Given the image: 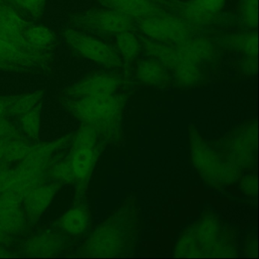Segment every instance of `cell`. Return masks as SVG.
I'll return each mask as SVG.
<instances>
[{
    "label": "cell",
    "mask_w": 259,
    "mask_h": 259,
    "mask_svg": "<svg viewBox=\"0 0 259 259\" xmlns=\"http://www.w3.org/2000/svg\"><path fill=\"white\" fill-rule=\"evenodd\" d=\"M236 252L232 235L218 218L210 214L188 228L176 248L179 257H224Z\"/></svg>",
    "instance_id": "cell-1"
},
{
    "label": "cell",
    "mask_w": 259,
    "mask_h": 259,
    "mask_svg": "<svg viewBox=\"0 0 259 259\" xmlns=\"http://www.w3.org/2000/svg\"><path fill=\"white\" fill-rule=\"evenodd\" d=\"M65 105L83 124L100 135L113 134L119 126L125 105V97L119 93L69 98Z\"/></svg>",
    "instance_id": "cell-2"
},
{
    "label": "cell",
    "mask_w": 259,
    "mask_h": 259,
    "mask_svg": "<svg viewBox=\"0 0 259 259\" xmlns=\"http://www.w3.org/2000/svg\"><path fill=\"white\" fill-rule=\"evenodd\" d=\"M133 210H118L91 235L84 245V252L96 257H110L125 252L133 241Z\"/></svg>",
    "instance_id": "cell-3"
},
{
    "label": "cell",
    "mask_w": 259,
    "mask_h": 259,
    "mask_svg": "<svg viewBox=\"0 0 259 259\" xmlns=\"http://www.w3.org/2000/svg\"><path fill=\"white\" fill-rule=\"evenodd\" d=\"M191 139L192 160L204 180L215 187H224L236 180L239 169L225 155L213 149L198 135Z\"/></svg>",
    "instance_id": "cell-4"
},
{
    "label": "cell",
    "mask_w": 259,
    "mask_h": 259,
    "mask_svg": "<svg viewBox=\"0 0 259 259\" xmlns=\"http://www.w3.org/2000/svg\"><path fill=\"white\" fill-rule=\"evenodd\" d=\"M140 40L147 54L172 72L178 85L192 87L202 79L201 67L192 63L177 45H164L143 36L140 37Z\"/></svg>",
    "instance_id": "cell-5"
},
{
    "label": "cell",
    "mask_w": 259,
    "mask_h": 259,
    "mask_svg": "<svg viewBox=\"0 0 259 259\" xmlns=\"http://www.w3.org/2000/svg\"><path fill=\"white\" fill-rule=\"evenodd\" d=\"M143 37L167 45H177L192 38L194 30L180 16L166 13L136 21Z\"/></svg>",
    "instance_id": "cell-6"
},
{
    "label": "cell",
    "mask_w": 259,
    "mask_h": 259,
    "mask_svg": "<svg viewBox=\"0 0 259 259\" xmlns=\"http://www.w3.org/2000/svg\"><path fill=\"white\" fill-rule=\"evenodd\" d=\"M133 18L111 9L89 10L72 15L69 23L80 30L98 34H116L136 29Z\"/></svg>",
    "instance_id": "cell-7"
},
{
    "label": "cell",
    "mask_w": 259,
    "mask_h": 259,
    "mask_svg": "<svg viewBox=\"0 0 259 259\" xmlns=\"http://www.w3.org/2000/svg\"><path fill=\"white\" fill-rule=\"evenodd\" d=\"M63 37L75 54L108 69L122 66L119 54L111 46L84 33L72 28L63 31Z\"/></svg>",
    "instance_id": "cell-8"
},
{
    "label": "cell",
    "mask_w": 259,
    "mask_h": 259,
    "mask_svg": "<svg viewBox=\"0 0 259 259\" xmlns=\"http://www.w3.org/2000/svg\"><path fill=\"white\" fill-rule=\"evenodd\" d=\"M226 157L238 169L252 167L256 151V126L251 123L241 126L229 139Z\"/></svg>",
    "instance_id": "cell-9"
},
{
    "label": "cell",
    "mask_w": 259,
    "mask_h": 259,
    "mask_svg": "<svg viewBox=\"0 0 259 259\" xmlns=\"http://www.w3.org/2000/svg\"><path fill=\"white\" fill-rule=\"evenodd\" d=\"M99 141L89 143H72V151L67 160L73 174L74 183L84 188L90 180L99 156Z\"/></svg>",
    "instance_id": "cell-10"
},
{
    "label": "cell",
    "mask_w": 259,
    "mask_h": 259,
    "mask_svg": "<svg viewBox=\"0 0 259 259\" xmlns=\"http://www.w3.org/2000/svg\"><path fill=\"white\" fill-rule=\"evenodd\" d=\"M123 81L117 75L99 73L90 75L65 91L70 98H80L97 95L118 93Z\"/></svg>",
    "instance_id": "cell-11"
},
{
    "label": "cell",
    "mask_w": 259,
    "mask_h": 259,
    "mask_svg": "<svg viewBox=\"0 0 259 259\" xmlns=\"http://www.w3.org/2000/svg\"><path fill=\"white\" fill-rule=\"evenodd\" d=\"M166 0H98L108 9L133 18L135 20L166 13Z\"/></svg>",
    "instance_id": "cell-12"
},
{
    "label": "cell",
    "mask_w": 259,
    "mask_h": 259,
    "mask_svg": "<svg viewBox=\"0 0 259 259\" xmlns=\"http://www.w3.org/2000/svg\"><path fill=\"white\" fill-rule=\"evenodd\" d=\"M22 198L11 195H0V230L11 236L22 232L27 218L22 208Z\"/></svg>",
    "instance_id": "cell-13"
},
{
    "label": "cell",
    "mask_w": 259,
    "mask_h": 259,
    "mask_svg": "<svg viewBox=\"0 0 259 259\" xmlns=\"http://www.w3.org/2000/svg\"><path fill=\"white\" fill-rule=\"evenodd\" d=\"M60 185L59 183L42 184L31 189L22 201L24 212L30 222L37 221L54 201Z\"/></svg>",
    "instance_id": "cell-14"
},
{
    "label": "cell",
    "mask_w": 259,
    "mask_h": 259,
    "mask_svg": "<svg viewBox=\"0 0 259 259\" xmlns=\"http://www.w3.org/2000/svg\"><path fill=\"white\" fill-rule=\"evenodd\" d=\"M224 45L242 53L246 57L245 68L254 72L257 68V37L256 33L236 34L224 40Z\"/></svg>",
    "instance_id": "cell-15"
},
{
    "label": "cell",
    "mask_w": 259,
    "mask_h": 259,
    "mask_svg": "<svg viewBox=\"0 0 259 259\" xmlns=\"http://www.w3.org/2000/svg\"><path fill=\"white\" fill-rule=\"evenodd\" d=\"M90 213L84 205L75 206L69 209L60 220V226L63 231L71 236L82 235L89 228Z\"/></svg>",
    "instance_id": "cell-16"
},
{
    "label": "cell",
    "mask_w": 259,
    "mask_h": 259,
    "mask_svg": "<svg viewBox=\"0 0 259 259\" xmlns=\"http://www.w3.org/2000/svg\"><path fill=\"white\" fill-rule=\"evenodd\" d=\"M136 77L140 82L150 86H163L169 82L166 69L155 59L142 60L137 67Z\"/></svg>",
    "instance_id": "cell-17"
},
{
    "label": "cell",
    "mask_w": 259,
    "mask_h": 259,
    "mask_svg": "<svg viewBox=\"0 0 259 259\" xmlns=\"http://www.w3.org/2000/svg\"><path fill=\"white\" fill-rule=\"evenodd\" d=\"M177 46L191 62L199 66L210 60L214 50L210 40L203 37L190 38Z\"/></svg>",
    "instance_id": "cell-18"
},
{
    "label": "cell",
    "mask_w": 259,
    "mask_h": 259,
    "mask_svg": "<svg viewBox=\"0 0 259 259\" xmlns=\"http://www.w3.org/2000/svg\"><path fill=\"white\" fill-rule=\"evenodd\" d=\"M45 96L44 91L25 94L16 96L7 97L6 114L7 116L19 117L30 111L41 101Z\"/></svg>",
    "instance_id": "cell-19"
},
{
    "label": "cell",
    "mask_w": 259,
    "mask_h": 259,
    "mask_svg": "<svg viewBox=\"0 0 259 259\" xmlns=\"http://www.w3.org/2000/svg\"><path fill=\"white\" fill-rule=\"evenodd\" d=\"M63 247V239L52 233L37 235L31 238L25 245V251L32 255H51Z\"/></svg>",
    "instance_id": "cell-20"
},
{
    "label": "cell",
    "mask_w": 259,
    "mask_h": 259,
    "mask_svg": "<svg viewBox=\"0 0 259 259\" xmlns=\"http://www.w3.org/2000/svg\"><path fill=\"white\" fill-rule=\"evenodd\" d=\"M31 145L25 139H0V164L20 162L31 150Z\"/></svg>",
    "instance_id": "cell-21"
},
{
    "label": "cell",
    "mask_w": 259,
    "mask_h": 259,
    "mask_svg": "<svg viewBox=\"0 0 259 259\" xmlns=\"http://www.w3.org/2000/svg\"><path fill=\"white\" fill-rule=\"evenodd\" d=\"M24 37L31 48L40 52H52L55 46V34L45 26L30 25L25 30Z\"/></svg>",
    "instance_id": "cell-22"
},
{
    "label": "cell",
    "mask_w": 259,
    "mask_h": 259,
    "mask_svg": "<svg viewBox=\"0 0 259 259\" xmlns=\"http://www.w3.org/2000/svg\"><path fill=\"white\" fill-rule=\"evenodd\" d=\"M116 43L117 50L124 60L131 62L137 58L142 44L133 31H123L116 34Z\"/></svg>",
    "instance_id": "cell-23"
},
{
    "label": "cell",
    "mask_w": 259,
    "mask_h": 259,
    "mask_svg": "<svg viewBox=\"0 0 259 259\" xmlns=\"http://www.w3.org/2000/svg\"><path fill=\"white\" fill-rule=\"evenodd\" d=\"M0 24L7 29L22 35L31 25L16 13L14 7L7 4L0 5Z\"/></svg>",
    "instance_id": "cell-24"
},
{
    "label": "cell",
    "mask_w": 259,
    "mask_h": 259,
    "mask_svg": "<svg viewBox=\"0 0 259 259\" xmlns=\"http://www.w3.org/2000/svg\"><path fill=\"white\" fill-rule=\"evenodd\" d=\"M189 2L206 25H208L224 8L225 0H189Z\"/></svg>",
    "instance_id": "cell-25"
},
{
    "label": "cell",
    "mask_w": 259,
    "mask_h": 259,
    "mask_svg": "<svg viewBox=\"0 0 259 259\" xmlns=\"http://www.w3.org/2000/svg\"><path fill=\"white\" fill-rule=\"evenodd\" d=\"M41 108L42 104L40 102L30 111L19 117L22 131L30 139H37L38 138Z\"/></svg>",
    "instance_id": "cell-26"
},
{
    "label": "cell",
    "mask_w": 259,
    "mask_h": 259,
    "mask_svg": "<svg viewBox=\"0 0 259 259\" xmlns=\"http://www.w3.org/2000/svg\"><path fill=\"white\" fill-rule=\"evenodd\" d=\"M240 19L242 25L248 29H254L257 24V0H242Z\"/></svg>",
    "instance_id": "cell-27"
},
{
    "label": "cell",
    "mask_w": 259,
    "mask_h": 259,
    "mask_svg": "<svg viewBox=\"0 0 259 259\" xmlns=\"http://www.w3.org/2000/svg\"><path fill=\"white\" fill-rule=\"evenodd\" d=\"M16 7L24 11L36 19L41 17L46 7L47 0H13Z\"/></svg>",
    "instance_id": "cell-28"
},
{
    "label": "cell",
    "mask_w": 259,
    "mask_h": 259,
    "mask_svg": "<svg viewBox=\"0 0 259 259\" xmlns=\"http://www.w3.org/2000/svg\"><path fill=\"white\" fill-rule=\"evenodd\" d=\"M51 172L57 183H74L73 174L67 159L55 164Z\"/></svg>",
    "instance_id": "cell-29"
},
{
    "label": "cell",
    "mask_w": 259,
    "mask_h": 259,
    "mask_svg": "<svg viewBox=\"0 0 259 259\" xmlns=\"http://www.w3.org/2000/svg\"><path fill=\"white\" fill-rule=\"evenodd\" d=\"M243 180L242 187L245 189V192L248 195L251 194V195H254V194L256 192V186H257L255 177L250 176V177H246Z\"/></svg>",
    "instance_id": "cell-30"
},
{
    "label": "cell",
    "mask_w": 259,
    "mask_h": 259,
    "mask_svg": "<svg viewBox=\"0 0 259 259\" xmlns=\"http://www.w3.org/2000/svg\"><path fill=\"white\" fill-rule=\"evenodd\" d=\"M6 102H7V97H0V120L4 119L6 114Z\"/></svg>",
    "instance_id": "cell-31"
},
{
    "label": "cell",
    "mask_w": 259,
    "mask_h": 259,
    "mask_svg": "<svg viewBox=\"0 0 259 259\" xmlns=\"http://www.w3.org/2000/svg\"><path fill=\"white\" fill-rule=\"evenodd\" d=\"M10 239V236L0 230V244L7 243Z\"/></svg>",
    "instance_id": "cell-32"
},
{
    "label": "cell",
    "mask_w": 259,
    "mask_h": 259,
    "mask_svg": "<svg viewBox=\"0 0 259 259\" xmlns=\"http://www.w3.org/2000/svg\"><path fill=\"white\" fill-rule=\"evenodd\" d=\"M0 4H7V5H10L11 6V7H16L13 0H0Z\"/></svg>",
    "instance_id": "cell-33"
},
{
    "label": "cell",
    "mask_w": 259,
    "mask_h": 259,
    "mask_svg": "<svg viewBox=\"0 0 259 259\" xmlns=\"http://www.w3.org/2000/svg\"><path fill=\"white\" fill-rule=\"evenodd\" d=\"M0 5H1V4H0Z\"/></svg>",
    "instance_id": "cell-34"
}]
</instances>
